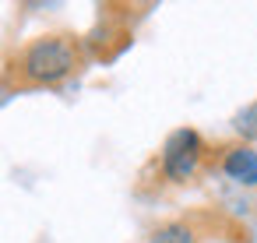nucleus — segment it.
Returning a JSON list of instances; mask_svg holds the SVG:
<instances>
[{"label": "nucleus", "mask_w": 257, "mask_h": 243, "mask_svg": "<svg viewBox=\"0 0 257 243\" xmlns=\"http://www.w3.org/2000/svg\"><path fill=\"white\" fill-rule=\"evenodd\" d=\"M74 67H78V50H74V43H67L60 36L36 39L22 57V74L32 85H57Z\"/></svg>", "instance_id": "nucleus-1"}, {"label": "nucleus", "mask_w": 257, "mask_h": 243, "mask_svg": "<svg viewBox=\"0 0 257 243\" xmlns=\"http://www.w3.org/2000/svg\"><path fill=\"white\" fill-rule=\"evenodd\" d=\"M197 162H201V134L190 131V127L173 131L169 141H166V148H162V169H166V176L176 180V183H183V180L194 176Z\"/></svg>", "instance_id": "nucleus-2"}, {"label": "nucleus", "mask_w": 257, "mask_h": 243, "mask_svg": "<svg viewBox=\"0 0 257 243\" xmlns=\"http://www.w3.org/2000/svg\"><path fill=\"white\" fill-rule=\"evenodd\" d=\"M222 169H225L229 180H236L243 187H257V152H253V145L229 148L225 159H222Z\"/></svg>", "instance_id": "nucleus-3"}, {"label": "nucleus", "mask_w": 257, "mask_h": 243, "mask_svg": "<svg viewBox=\"0 0 257 243\" xmlns=\"http://www.w3.org/2000/svg\"><path fill=\"white\" fill-rule=\"evenodd\" d=\"M148 243H194V229L187 222H166L152 232Z\"/></svg>", "instance_id": "nucleus-4"}, {"label": "nucleus", "mask_w": 257, "mask_h": 243, "mask_svg": "<svg viewBox=\"0 0 257 243\" xmlns=\"http://www.w3.org/2000/svg\"><path fill=\"white\" fill-rule=\"evenodd\" d=\"M232 131H236V134H243L246 141H257V102L243 106V109L232 116Z\"/></svg>", "instance_id": "nucleus-5"}]
</instances>
